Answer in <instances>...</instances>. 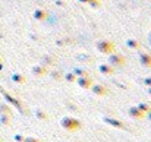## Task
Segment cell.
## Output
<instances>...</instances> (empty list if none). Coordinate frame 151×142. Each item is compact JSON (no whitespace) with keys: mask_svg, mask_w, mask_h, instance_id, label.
I'll return each mask as SVG.
<instances>
[{"mask_svg":"<svg viewBox=\"0 0 151 142\" xmlns=\"http://www.w3.org/2000/svg\"><path fill=\"white\" fill-rule=\"evenodd\" d=\"M147 93L151 95V87H147Z\"/></svg>","mask_w":151,"mask_h":142,"instance_id":"27","label":"cell"},{"mask_svg":"<svg viewBox=\"0 0 151 142\" xmlns=\"http://www.w3.org/2000/svg\"><path fill=\"white\" fill-rule=\"evenodd\" d=\"M4 97H6V100H7L9 103H12L13 105H16L18 108H21V110H22V105H21V103H19L18 100H15L13 97H10V95H9V94H4Z\"/></svg>","mask_w":151,"mask_h":142,"instance_id":"16","label":"cell"},{"mask_svg":"<svg viewBox=\"0 0 151 142\" xmlns=\"http://www.w3.org/2000/svg\"><path fill=\"white\" fill-rule=\"evenodd\" d=\"M90 6H93V7H96V9H97V7H100L101 6V1L100 0H94L93 3H90Z\"/></svg>","mask_w":151,"mask_h":142,"instance_id":"22","label":"cell"},{"mask_svg":"<svg viewBox=\"0 0 151 142\" xmlns=\"http://www.w3.org/2000/svg\"><path fill=\"white\" fill-rule=\"evenodd\" d=\"M65 79H66L68 82H75V81H76V76H75L73 72H69V73L65 75Z\"/></svg>","mask_w":151,"mask_h":142,"instance_id":"19","label":"cell"},{"mask_svg":"<svg viewBox=\"0 0 151 142\" xmlns=\"http://www.w3.org/2000/svg\"><path fill=\"white\" fill-rule=\"evenodd\" d=\"M32 16H34V19H35V21L43 22V21H46V19H47L49 13H47V10H46V9H43V7H37V9L32 12Z\"/></svg>","mask_w":151,"mask_h":142,"instance_id":"7","label":"cell"},{"mask_svg":"<svg viewBox=\"0 0 151 142\" xmlns=\"http://www.w3.org/2000/svg\"><path fill=\"white\" fill-rule=\"evenodd\" d=\"M24 142H43V141H40V139H37V138H32V136H27V138L24 139Z\"/></svg>","mask_w":151,"mask_h":142,"instance_id":"20","label":"cell"},{"mask_svg":"<svg viewBox=\"0 0 151 142\" xmlns=\"http://www.w3.org/2000/svg\"><path fill=\"white\" fill-rule=\"evenodd\" d=\"M15 139H16L18 142H24V139H25V138H24L22 135H16V136H15Z\"/></svg>","mask_w":151,"mask_h":142,"instance_id":"24","label":"cell"},{"mask_svg":"<svg viewBox=\"0 0 151 142\" xmlns=\"http://www.w3.org/2000/svg\"><path fill=\"white\" fill-rule=\"evenodd\" d=\"M128 114L132 117V119H138V120H141V119H144L145 117V113H142L137 105H134V107H129V110H128Z\"/></svg>","mask_w":151,"mask_h":142,"instance_id":"9","label":"cell"},{"mask_svg":"<svg viewBox=\"0 0 151 142\" xmlns=\"http://www.w3.org/2000/svg\"><path fill=\"white\" fill-rule=\"evenodd\" d=\"M148 41H150V46H151V34L148 35Z\"/></svg>","mask_w":151,"mask_h":142,"instance_id":"28","label":"cell"},{"mask_svg":"<svg viewBox=\"0 0 151 142\" xmlns=\"http://www.w3.org/2000/svg\"><path fill=\"white\" fill-rule=\"evenodd\" d=\"M100 1H104V0H100Z\"/></svg>","mask_w":151,"mask_h":142,"instance_id":"30","label":"cell"},{"mask_svg":"<svg viewBox=\"0 0 151 142\" xmlns=\"http://www.w3.org/2000/svg\"><path fill=\"white\" fill-rule=\"evenodd\" d=\"M144 85H147V87H151V76H147V78L144 79Z\"/></svg>","mask_w":151,"mask_h":142,"instance_id":"23","label":"cell"},{"mask_svg":"<svg viewBox=\"0 0 151 142\" xmlns=\"http://www.w3.org/2000/svg\"><path fill=\"white\" fill-rule=\"evenodd\" d=\"M137 1H142V0H137Z\"/></svg>","mask_w":151,"mask_h":142,"instance_id":"29","label":"cell"},{"mask_svg":"<svg viewBox=\"0 0 151 142\" xmlns=\"http://www.w3.org/2000/svg\"><path fill=\"white\" fill-rule=\"evenodd\" d=\"M126 47L131 48V50H141V41L137 40V38H128L126 40Z\"/></svg>","mask_w":151,"mask_h":142,"instance_id":"12","label":"cell"},{"mask_svg":"<svg viewBox=\"0 0 151 142\" xmlns=\"http://www.w3.org/2000/svg\"><path fill=\"white\" fill-rule=\"evenodd\" d=\"M1 123H3V125H9V123H10V119L4 114V116H1Z\"/></svg>","mask_w":151,"mask_h":142,"instance_id":"21","label":"cell"},{"mask_svg":"<svg viewBox=\"0 0 151 142\" xmlns=\"http://www.w3.org/2000/svg\"><path fill=\"white\" fill-rule=\"evenodd\" d=\"M103 122L110 125V126H113V128H116V129H126L125 123L117 120V119H114V117H103Z\"/></svg>","mask_w":151,"mask_h":142,"instance_id":"6","label":"cell"},{"mask_svg":"<svg viewBox=\"0 0 151 142\" xmlns=\"http://www.w3.org/2000/svg\"><path fill=\"white\" fill-rule=\"evenodd\" d=\"M43 62H46L47 65H56V57H53V56H44L43 57Z\"/></svg>","mask_w":151,"mask_h":142,"instance_id":"18","label":"cell"},{"mask_svg":"<svg viewBox=\"0 0 151 142\" xmlns=\"http://www.w3.org/2000/svg\"><path fill=\"white\" fill-rule=\"evenodd\" d=\"M12 79H13V82H16V84H24V82L27 81V78H25L22 73H13V75H12Z\"/></svg>","mask_w":151,"mask_h":142,"instance_id":"13","label":"cell"},{"mask_svg":"<svg viewBox=\"0 0 151 142\" xmlns=\"http://www.w3.org/2000/svg\"><path fill=\"white\" fill-rule=\"evenodd\" d=\"M137 107H138V108H139L142 113H145V114L151 111V104H148V103H139Z\"/></svg>","mask_w":151,"mask_h":142,"instance_id":"15","label":"cell"},{"mask_svg":"<svg viewBox=\"0 0 151 142\" xmlns=\"http://www.w3.org/2000/svg\"><path fill=\"white\" fill-rule=\"evenodd\" d=\"M60 126H62L63 129L69 131V132H75V131H79L82 125H81V122H79L78 119H75V117H63V119L60 120Z\"/></svg>","mask_w":151,"mask_h":142,"instance_id":"1","label":"cell"},{"mask_svg":"<svg viewBox=\"0 0 151 142\" xmlns=\"http://www.w3.org/2000/svg\"><path fill=\"white\" fill-rule=\"evenodd\" d=\"M79 1H81V3H88V4H90V3H93L94 0H79Z\"/></svg>","mask_w":151,"mask_h":142,"instance_id":"25","label":"cell"},{"mask_svg":"<svg viewBox=\"0 0 151 142\" xmlns=\"http://www.w3.org/2000/svg\"><path fill=\"white\" fill-rule=\"evenodd\" d=\"M73 73H75L76 78H79V76H90V75H88V70L84 69V67H76V69L73 70Z\"/></svg>","mask_w":151,"mask_h":142,"instance_id":"14","label":"cell"},{"mask_svg":"<svg viewBox=\"0 0 151 142\" xmlns=\"http://www.w3.org/2000/svg\"><path fill=\"white\" fill-rule=\"evenodd\" d=\"M109 65H111V66H123L125 63H126V57L123 56V54H120V53H111V54H109Z\"/></svg>","mask_w":151,"mask_h":142,"instance_id":"3","label":"cell"},{"mask_svg":"<svg viewBox=\"0 0 151 142\" xmlns=\"http://www.w3.org/2000/svg\"><path fill=\"white\" fill-rule=\"evenodd\" d=\"M139 63H141L144 67L151 69V53H147V51L139 53Z\"/></svg>","mask_w":151,"mask_h":142,"instance_id":"10","label":"cell"},{"mask_svg":"<svg viewBox=\"0 0 151 142\" xmlns=\"http://www.w3.org/2000/svg\"><path fill=\"white\" fill-rule=\"evenodd\" d=\"M96 48H97L100 53L107 54V56L116 51V46H114V43H111L110 40H100V41H97V43H96Z\"/></svg>","mask_w":151,"mask_h":142,"instance_id":"2","label":"cell"},{"mask_svg":"<svg viewBox=\"0 0 151 142\" xmlns=\"http://www.w3.org/2000/svg\"><path fill=\"white\" fill-rule=\"evenodd\" d=\"M145 116H147V117H148V120H150V122H151V111H150V113H147V114H145Z\"/></svg>","mask_w":151,"mask_h":142,"instance_id":"26","label":"cell"},{"mask_svg":"<svg viewBox=\"0 0 151 142\" xmlns=\"http://www.w3.org/2000/svg\"><path fill=\"white\" fill-rule=\"evenodd\" d=\"M90 90L93 91V94L97 95V97H106V95L109 94L107 88H106L104 85H101V84H93Z\"/></svg>","mask_w":151,"mask_h":142,"instance_id":"5","label":"cell"},{"mask_svg":"<svg viewBox=\"0 0 151 142\" xmlns=\"http://www.w3.org/2000/svg\"><path fill=\"white\" fill-rule=\"evenodd\" d=\"M99 70H100L103 75L110 76V75L114 73V66H111V65H109V63H103V65L99 66Z\"/></svg>","mask_w":151,"mask_h":142,"instance_id":"11","label":"cell"},{"mask_svg":"<svg viewBox=\"0 0 151 142\" xmlns=\"http://www.w3.org/2000/svg\"><path fill=\"white\" fill-rule=\"evenodd\" d=\"M35 116H37L38 119H41V120H47V119H49V114H47L46 111H41V110H37V111H35Z\"/></svg>","mask_w":151,"mask_h":142,"instance_id":"17","label":"cell"},{"mask_svg":"<svg viewBox=\"0 0 151 142\" xmlns=\"http://www.w3.org/2000/svg\"><path fill=\"white\" fill-rule=\"evenodd\" d=\"M31 72L35 75V76H46L47 73H49V70H47V67L41 63V65H34L32 67H31Z\"/></svg>","mask_w":151,"mask_h":142,"instance_id":"8","label":"cell"},{"mask_svg":"<svg viewBox=\"0 0 151 142\" xmlns=\"http://www.w3.org/2000/svg\"><path fill=\"white\" fill-rule=\"evenodd\" d=\"M75 82H76L81 88H84V90H90L91 85L94 84V81L91 79V76H79V78H76Z\"/></svg>","mask_w":151,"mask_h":142,"instance_id":"4","label":"cell"}]
</instances>
